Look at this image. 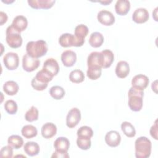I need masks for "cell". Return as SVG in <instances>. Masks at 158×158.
Returning <instances> with one entry per match:
<instances>
[{
    "mask_svg": "<svg viewBox=\"0 0 158 158\" xmlns=\"http://www.w3.org/2000/svg\"><path fill=\"white\" fill-rule=\"evenodd\" d=\"M11 25L17 31L20 33L27 28L28 25V20L23 15H17L13 19Z\"/></svg>",
    "mask_w": 158,
    "mask_h": 158,
    "instance_id": "20",
    "label": "cell"
},
{
    "mask_svg": "<svg viewBox=\"0 0 158 158\" xmlns=\"http://www.w3.org/2000/svg\"><path fill=\"white\" fill-rule=\"evenodd\" d=\"M54 147L57 152L67 153L70 147V141L65 137H59L55 140Z\"/></svg>",
    "mask_w": 158,
    "mask_h": 158,
    "instance_id": "17",
    "label": "cell"
},
{
    "mask_svg": "<svg viewBox=\"0 0 158 158\" xmlns=\"http://www.w3.org/2000/svg\"><path fill=\"white\" fill-rule=\"evenodd\" d=\"M112 1V0H110V1H109V0H105V1H98V2H99V3H101V4H103V5H104V6H106V5H107V4H110V3H111Z\"/></svg>",
    "mask_w": 158,
    "mask_h": 158,
    "instance_id": "43",
    "label": "cell"
},
{
    "mask_svg": "<svg viewBox=\"0 0 158 158\" xmlns=\"http://www.w3.org/2000/svg\"><path fill=\"white\" fill-rule=\"evenodd\" d=\"M41 131L43 138L49 139L56 135L57 133V127L51 122H47L42 126Z\"/></svg>",
    "mask_w": 158,
    "mask_h": 158,
    "instance_id": "18",
    "label": "cell"
},
{
    "mask_svg": "<svg viewBox=\"0 0 158 158\" xmlns=\"http://www.w3.org/2000/svg\"><path fill=\"white\" fill-rule=\"evenodd\" d=\"M130 2L128 0H118L115 4V10L117 14L125 15L130 10Z\"/></svg>",
    "mask_w": 158,
    "mask_h": 158,
    "instance_id": "21",
    "label": "cell"
},
{
    "mask_svg": "<svg viewBox=\"0 0 158 158\" xmlns=\"http://www.w3.org/2000/svg\"><path fill=\"white\" fill-rule=\"evenodd\" d=\"M135 156L136 158H148L151 153L152 144L146 136L137 138L135 143Z\"/></svg>",
    "mask_w": 158,
    "mask_h": 158,
    "instance_id": "2",
    "label": "cell"
},
{
    "mask_svg": "<svg viewBox=\"0 0 158 158\" xmlns=\"http://www.w3.org/2000/svg\"><path fill=\"white\" fill-rule=\"evenodd\" d=\"M59 43L60 45L64 48H68L71 46L80 47L82 46L85 43V40L80 39L71 33H66L60 35L59 38Z\"/></svg>",
    "mask_w": 158,
    "mask_h": 158,
    "instance_id": "5",
    "label": "cell"
},
{
    "mask_svg": "<svg viewBox=\"0 0 158 158\" xmlns=\"http://www.w3.org/2000/svg\"><path fill=\"white\" fill-rule=\"evenodd\" d=\"M105 141L110 147H117L120 144L121 141L120 135L117 131L111 130L106 133L105 136Z\"/></svg>",
    "mask_w": 158,
    "mask_h": 158,
    "instance_id": "12",
    "label": "cell"
},
{
    "mask_svg": "<svg viewBox=\"0 0 158 158\" xmlns=\"http://www.w3.org/2000/svg\"><path fill=\"white\" fill-rule=\"evenodd\" d=\"M157 7H156V8L154 9V12H157ZM152 13H153V12H152ZM154 14V13H153V14H152V17H154V16H155V15H156V13L155 14Z\"/></svg>",
    "mask_w": 158,
    "mask_h": 158,
    "instance_id": "44",
    "label": "cell"
},
{
    "mask_svg": "<svg viewBox=\"0 0 158 158\" xmlns=\"http://www.w3.org/2000/svg\"><path fill=\"white\" fill-rule=\"evenodd\" d=\"M157 120H156L154 125L151 127L150 134L151 136L155 139H157Z\"/></svg>",
    "mask_w": 158,
    "mask_h": 158,
    "instance_id": "40",
    "label": "cell"
},
{
    "mask_svg": "<svg viewBox=\"0 0 158 158\" xmlns=\"http://www.w3.org/2000/svg\"><path fill=\"white\" fill-rule=\"evenodd\" d=\"M43 69L52 77H54L59 71V65L56 59L49 58L44 61Z\"/></svg>",
    "mask_w": 158,
    "mask_h": 158,
    "instance_id": "13",
    "label": "cell"
},
{
    "mask_svg": "<svg viewBox=\"0 0 158 158\" xmlns=\"http://www.w3.org/2000/svg\"><path fill=\"white\" fill-rule=\"evenodd\" d=\"M101 72L102 68L101 67L90 66L88 67L86 75L89 79L92 80H95L101 77Z\"/></svg>",
    "mask_w": 158,
    "mask_h": 158,
    "instance_id": "28",
    "label": "cell"
},
{
    "mask_svg": "<svg viewBox=\"0 0 158 158\" xmlns=\"http://www.w3.org/2000/svg\"><path fill=\"white\" fill-rule=\"evenodd\" d=\"M81 119V112L79 109L73 107L68 112L66 117V125L70 128L75 127L79 123Z\"/></svg>",
    "mask_w": 158,
    "mask_h": 158,
    "instance_id": "7",
    "label": "cell"
},
{
    "mask_svg": "<svg viewBox=\"0 0 158 158\" xmlns=\"http://www.w3.org/2000/svg\"><path fill=\"white\" fill-rule=\"evenodd\" d=\"M0 18H1V25H2L4 23H6L7 20V14L2 12V11H1L0 12Z\"/></svg>",
    "mask_w": 158,
    "mask_h": 158,
    "instance_id": "42",
    "label": "cell"
},
{
    "mask_svg": "<svg viewBox=\"0 0 158 158\" xmlns=\"http://www.w3.org/2000/svg\"><path fill=\"white\" fill-rule=\"evenodd\" d=\"M149 14L148 10L143 7L136 9L132 14V20L136 23H143L149 19Z\"/></svg>",
    "mask_w": 158,
    "mask_h": 158,
    "instance_id": "11",
    "label": "cell"
},
{
    "mask_svg": "<svg viewBox=\"0 0 158 158\" xmlns=\"http://www.w3.org/2000/svg\"><path fill=\"white\" fill-rule=\"evenodd\" d=\"M7 143L12 148L18 149L20 148L23 144V139L22 138L17 135L10 136L7 139Z\"/></svg>",
    "mask_w": 158,
    "mask_h": 158,
    "instance_id": "27",
    "label": "cell"
},
{
    "mask_svg": "<svg viewBox=\"0 0 158 158\" xmlns=\"http://www.w3.org/2000/svg\"><path fill=\"white\" fill-rule=\"evenodd\" d=\"M51 157H57V158H68L69 157V155L68 153H62L59 152H57L55 151V152H53L52 155L51 156Z\"/></svg>",
    "mask_w": 158,
    "mask_h": 158,
    "instance_id": "41",
    "label": "cell"
},
{
    "mask_svg": "<svg viewBox=\"0 0 158 158\" xmlns=\"http://www.w3.org/2000/svg\"><path fill=\"white\" fill-rule=\"evenodd\" d=\"M77 134L78 138L91 139L93 136V131L89 127L82 126L77 130Z\"/></svg>",
    "mask_w": 158,
    "mask_h": 158,
    "instance_id": "32",
    "label": "cell"
},
{
    "mask_svg": "<svg viewBox=\"0 0 158 158\" xmlns=\"http://www.w3.org/2000/svg\"><path fill=\"white\" fill-rule=\"evenodd\" d=\"M89 32L88 28L84 24H80L75 28V36L80 39L85 40Z\"/></svg>",
    "mask_w": 158,
    "mask_h": 158,
    "instance_id": "34",
    "label": "cell"
},
{
    "mask_svg": "<svg viewBox=\"0 0 158 158\" xmlns=\"http://www.w3.org/2000/svg\"><path fill=\"white\" fill-rule=\"evenodd\" d=\"M98 21L102 25L110 26L115 22V17L113 14L107 10H100L97 15Z\"/></svg>",
    "mask_w": 158,
    "mask_h": 158,
    "instance_id": "10",
    "label": "cell"
},
{
    "mask_svg": "<svg viewBox=\"0 0 158 158\" xmlns=\"http://www.w3.org/2000/svg\"><path fill=\"white\" fill-rule=\"evenodd\" d=\"M40 64V61L38 59L33 58L30 56L28 54H25L22 58V67L24 70L28 72H31L35 70Z\"/></svg>",
    "mask_w": 158,
    "mask_h": 158,
    "instance_id": "8",
    "label": "cell"
},
{
    "mask_svg": "<svg viewBox=\"0 0 158 158\" xmlns=\"http://www.w3.org/2000/svg\"><path fill=\"white\" fill-rule=\"evenodd\" d=\"M6 40L8 46L14 49L20 47L23 41L20 33L17 31L12 25L6 28Z\"/></svg>",
    "mask_w": 158,
    "mask_h": 158,
    "instance_id": "4",
    "label": "cell"
},
{
    "mask_svg": "<svg viewBox=\"0 0 158 158\" xmlns=\"http://www.w3.org/2000/svg\"><path fill=\"white\" fill-rule=\"evenodd\" d=\"M87 65H88V67L98 66V67H101V52H96V51L91 52L88 56Z\"/></svg>",
    "mask_w": 158,
    "mask_h": 158,
    "instance_id": "25",
    "label": "cell"
},
{
    "mask_svg": "<svg viewBox=\"0 0 158 158\" xmlns=\"http://www.w3.org/2000/svg\"><path fill=\"white\" fill-rule=\"evenodd\" d=\"M38 110L35 106H31L25 113V118L29 122L36 121L38 119Z\"/></svg>",
    "mask_w": 158,
    "mask_h": 158,
    "instance_id": "33",
    "label": "cell"
},
{
    "mask_svg": "<svg viewBox=\"0 0 158 158\" xmlns=\"http://www.w3.org/2000/svg\"><path fill=\"white\" fill-rule=\"evenodd\" d=\"M130 73V66L127 62L124 60L119 61L115 67V74L120 78H124Z\"/></svg>",
    "mask_w": 158,
    "mask_h": 158,
    "instance_id": "19",
    "label": "cell"
},
{
    "mask_svg": "<svg viewBox=\"0 0 158 158\" xmlns=\"http://www.w3.org/2000/svg\"><path fill=\"white\" fill-rule=\"evenodd\" d=\"M31 86L37 91H43L44 89H45L47 86L48 83H42L40 81H38V80H36V78L35 77H33L31 80Z\"/></svg>",
    "mask_w": 158,
    "mask_h": 158,
    "instance_id": "38",
    "label": "cell"
},
{
    "mask_svg": "<svg viewBox=\"0 0 158 158\" xmlns=\"http://www.w3.org/2000/svg\"><path fill=\"white\" fill-rule=\"evenodd\" d=\"M22 135L27 139H30L37 135L38 131L36 128L32 125H26L21 130Z\"/></svg>",
    "mask_w": 158,
    "mask_h": 158,
    "instance_id": "26",
    "label": "cell"
},
{
    "mask_svg": "<svg viewBox=\"0 0 158 158\" xmlns=\"http://www.w3.org/2000/svg\"><path fill=\"white\" fill-rule=\"evenodd\" d=\"M29 6L35 9H48L51 8L56 1L54 0H28L27 1Z\"/></svg>",
    "mask_w": 158,
    "mask_h": 158,
    "instance_id": "14",
    "label": "cell"
},
{
    "mask_svg": "<svg viewBox=\"0 0 158 158\" xmlns=\"http://www.w3.org/2000/svg\"><path fill=\"white\" fill-rule=\"evenodd\" d=\"M13 156V148L10 146H5L2 147L0 151L1 157L11 158Z\"/></svg>",
    "mask_w": 158,
    "mask_h": 158,
    "instance_id": "39",
    "label": "cell"
},
{
    "mask_svg": "<svg viewBox=\"0 0 158 158\" xmlns=\"http://www.w3.org/2000/svg\"><path fill=\"white\" fill-rule=\"evenodd\" d=\"M48 50V47L46 42L42 40L29 41L26 46L27 54L31 57L36 59L44 56L47 53Z\"/></svg>",
    "mask_w": 158,
    "mask_h": 158,
    "instance_id": "1",
    "label": "cell"
},
{
    "mask_svg": "<svg viewBox=\"0 0 158 158\" xmlns=\"http://www.w3.org/2000/svg\"><path fill=\"white\" fill-rule=\"evenodd\" d=\"M100 52L101 67L104 69L110 67L114 60V53L109 49H104Z\"/></svg>",
    "mask_w": 158,
    "mask_h": 158,
    "instance_id": "16",
    "label": "cell"
},
{
    "mask_svg": "<svg viewBox=\"0 0 158 158\" xmlns=\"http://www.w3.org/2000/svg\"><path fill=\"white\" fill-rule=\"evenodd\" d=\"M35 77L36 78V80H38V81L42 83H48L50 81L52 80L54 77H52L51 75L48 73L46 70L42 69L41 70L38 71L36 73V76Z\"/></svg>",
    "mask_w": 158,
    "mask_h": 158,
    "instance_id": "35",
    "label": "cell"
},
{
    "mask_svg": "<svg viewBox=\"0 0 158 158\" xmlns=\"http://www.w3.org/2000/svg\"><path fill=\"white\" fill-rule=\"evenodd\" d=\"M128 96L130 109L135 112L141 110L143 103V91H139L131 87L128 91Z\"/></svg>",
    "mask_w": 158,
    "mask_h": 158,
    "instance_id": "3",
    "label": "cell"
},
{
    "mask_svg": "<svg viewBox=\"0 0 158 158\" xmlns=\"http://www.w3.org/2000/svg\"><path fill=\"white\" fill-rule=\"evenodd\" d=\"M23 150L28 156H35L39 154L40 148L37 143L33 141H28L25 144Z\"/></svg>",
    "mask_w": 158,
    "mask_h": 158,
    "instance_id": "22",
    "label": "cell"
},
{
    "mask_svg": "<svg viewBox=\"0 0 158 158\" xmlns=\"http://www.w3.org/2000/svg\"><path fill=\"white\" fill-rule=\"evenodd\" d=\"M77 144L80 149L82 150H88L90 148L91 145V139L77 138Z\"/></svg>",
    "mask_w": 158,
    "mask_h": 158,
    "instance_id": "37",
    "label": "cell"
},
{
    "mask_svg": "<svg viewBox=\"0 0 158 158\" xmlns=\"http://www.w3.org/2000/svg\"><path fill=\"white\" fill-rule=\"evenodd\" d=\"M19 86L17 82L9 80L4 83L3 85V91L4 92L9 96H14L19 91Z\"/></svg>",
    "mask_w": 158,
    "mask_h": 158,
    "instance_id": "23",
    "label": "cell"
},
{
    "mask_svg": "<svg viewBox=\"0 0 158 158\" xmlns=\"http://www.w3.org/2000/svg\"><path fill=\"white\" fill-rule=\"evenodd\" d=\"M3 62L5 67L9 70L17 69L19 64V57L17 53L9 52L3 57Z\"/></svg>",
    "mask_w": 158,
    "mask_h": 158,
    "instance_id": "6",
    "label": "cell"
},
{
    "mask_svg": "<svg viewBox=\"0 0 158 158\" xmlns=\"http://www.w3.org/2000/svg\"><path fill=\"white\" fill-rule=\"evenodd\" d=\"M121 129L123 133L129 138L134 137L136 135V130L133 125L128 122H123L121 124Z\"/></svg>",
    "mask_w": 158,
    "mask_h": 158,
    "instance_id": "31",
    "label": "cell"
},
{
    "mask_svg": "<svg viewBox=\"0 0 158 158\" xmlns=\"http://www.w3.org/2000/svg\"><path fill=\"white\" fill-rule=\"evenodd\" d=\"M69 80L74 83H81L85 80L84 73L79 69L73 70L69 74Z\"/></svg>",
    "mask_w": 158,
    "mask_h": 158,
    "instance_id": "29",
    "label": "cell"
},
{
    "mask_svg": "<svg viewBox=\"0 0 158 158\" xmlns=\"http://www.w3.org/2000/svg\"><path fill=\"white\" fill-rule=\"evenodd\" d=\"M61 60L64 66L72 67L77 61V54L72 50L64 51L61 54Z\"/></svg>",
    "mask_w": 158,
    "mask_h": 158,
    "instance_id": "15",
    "label": "cell"
},
{
    "mask_svg": "<svg viewBox=\"0 0 158 158\" xmlns=\"http://www.w3.org/2000/svg\"><path fill=\"white\" fill-rule=\"evenodd\" d=\"M104 42V36L99 32H93L89 38V43L93 48L100 47Z\"/></svg>",
    "mask_w": 158,
    "mask_h": 158,
    "instance_id": "24",
    "label": "cell"
},
{
    "mask_svg": "<svg viewBox=\"0 0 158 158\" xmlns=\"http://www.w3.org/2000/svg\"><path fill=\"white\" fill-rule=\"evenodd\" d=\"M65 90L64 89L60 86H53L49 89V94L51 96L56 99L59 100L61 99L65 95Z\"/></svg>",
    "mask_w": 158,
    "mask_h": 158,
    "instance_id": "30",
    "label": "cell"
},
{
    "mask_svg": "<svg viewBox=\"0 0 158 158\" xmlns=\"http://www.w3.org/2000/svg\"><path fill=\"white\" fill-rule=\"evenodd\" d=\"M4 109L8 114L10 115H13L17 112L18 109V106L15 101L9 99L6 101L4 104Z\"/></svg>",
    "mask_w": 158,
    "mask_h": 158,
    "instance_id": "36",
    "label": "cell"
},
{
    "mask_svg": "<svg viewBox=\"0 0 158 158\" xmlns=\"http://www.w3.org/2000/svg\"><path fill=\"white\" fill-rule=\"evenodd\" d=\"M149 83V78L143 74L135 75L131 80L132 88L139 91H143L148 86Z\"/></svg>",
    "mask_w": 158,
    "mask_h": 158,
    "instance_id": "9",
    "label": "cell"
}]
</instances>
